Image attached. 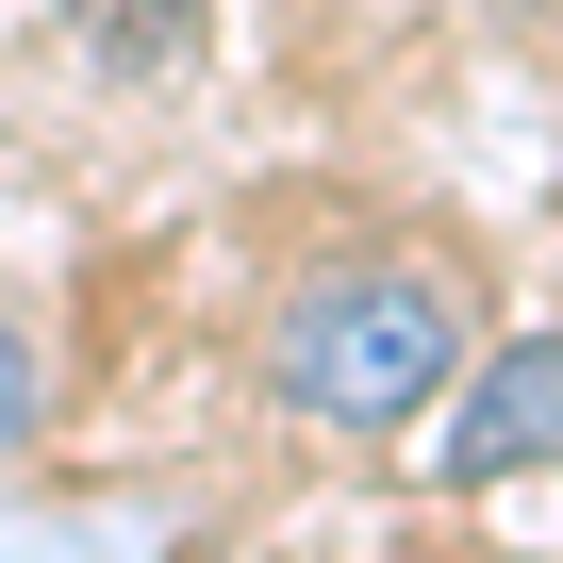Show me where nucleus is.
<instances>
[{
	"mask_svg": "<svg viewBox=\"0 0 563 563\" xmlns=\"http://www.w3.org/2000/svg\"><path fill=\"white\" fill-rule=\"evenodd\" d=\"M431 481L497 497V481H563V332H497L464 349V382L431 398Z\"/></svg>",
	"mask_w": 563,
	"mask_h": 563,
	"instance_id": "f03ea898",
	"label": "nucleus"
},
{
	"mask_svg": "<svg viewBox=\"0 0 563 563\" xmlns=\"http://www.w3.org/2000/svg\"><path fill=\"white\" fill-rule=\"evenodd\" d=\"M100 51H117V67H150V84H166V67H183V51H199V0H117V18H100Z\"/></svg>",
	"mask_w": 563,
	"mask_h": 563,
	"instance_id": "7ed1b4c3",
	"label": "nucleus"
},
{
	"mask_svg": "<svg viewBox=\"0 0 563 563\" xmlns=\"http://www.w3.org/2000/svg\"><path fill=\"white\" fill-rule=\"evenodd\" d=\"M34 431H51V349H34L18 316H0V464H18Z\"/></svg>",
	"mask_w": 563,
	"mask_h": 563,
	"instance_id": "20e7f679",
	"label": "nucleus"
},
{
	"mask_svg": "<svg viewBox=\"0 0 563 563\" xmlns=\"http://www.w3.org/2000/svg\"><path fill=\"white\" fill-rule=\"evenodd\" d=\"M464 349H481V316H464V282L431 249H349V265H316L299 299L265 316V398L299 431L398 448V431H431V398L464 382Z\"/></svg>",
	"mask_w": 563,
	"mask_h": 563,
	"instance_id": "f257e3e1",
	"label": "nucleus"
}]
</instances>
